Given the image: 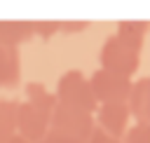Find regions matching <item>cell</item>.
<instances>
[{
    "label": "cell",
    "instance_id": "9c48e42d",
    "mask_svg": "<svg viewBox=\"0 0 150 143\" xmlns=\"http://www.w3.org/2000/svg\"><path fill=\"white\" fill-rule=\"evenodd\" d=\"M21 80V54L19 49H5L0 56V89L16 87Z\"/></svg>",
    "mask_w": 150,
    "mask_h": 143
},
{
    "label": "cell",
    "instance_id": "30bf717a",
    "mask_svg": "<svg viewBox=\"0 0 150 143\" xmlns=\"http://www.w3.org/2000/svg\"><path fill=\"white\" fill-rule=\"evenodd\" d=\"M19 124V101L14 98H0V143H7L16 136Z\"/></svg>",
    "mask_w": 150,
    "mask_h": 143
},
{
    "label": "cell",
    "instance_id": "8992f818",
    "mask_svg": "<svg viewBox=\"0 0 150 143\" xmlns=\"http://www.w3.org/2000/svg\"><path fill=\"white\" fill-rule=\"evenodd\" d=\"M96 117V127L103 129L105 134L115 136V138H124V134L129 131V120H131V113H129V105L127 103H103L98 105V110L94 113Z\"/></svg>",
    "mask_w": 150,
    "mask_h": 143
},
{
    "label": "cell",
    "instance_id": "6da1fadb",
    "mask_svg": "<svg viewBox=\"0 0 150 143\" xmlns=\"http://www.w3.org/2000/svg\"><path fill=\"white\" fill-rule=\"evenodd\" d=\"M141 49H143L141 45H136V42L112 33L101 45V52H98L101 68L120 73L124 77H131L138 70V66H141Z\"/></svg>",
    "mask_w": 150,
    "mask_h": 143
},
{
    "label": "cell",
    "instance_id": "277c9868",
    "mask_svg": "<svg viewBox=\"0 0 150 143\" xmlns=\"http://www.w3.org/2000/svg\"><path fill=\"white\" fill-rule=\"evenodd\" d=\"M89 82H91V89H94L98 105H103V103H127L131 87H134L131 77H124L120 73H112V70H105V68H98L89 77Z\"/></svg>",
    "mask_w": 150,
    "mask_h": 143
},
{
    "label": "cell",
    "instance_id": "2e32d148",
    "mask_svg": "<svg viewBox=\"0 0 150 143\" xmlns=\"http://www.w3.org/2000/svg\"><path fill=\"white\" fill-rule=\"evenodd\" d=\"M89 143H122V141H120V138H115V136H110V134H105L103 129H98V127H96V131L91 134Z\"/></svg>",
    "mask_w": 150,
    "mask_h": 143
},
{
    "label": "cell",
    "instance_id": "7c38bea8",
    "mask_svg": "<svg viewBox=\"0 0 150 143\" xmlns=\"http://www.w3.org/2000/svg\"><path fill=\"white\" fill-rule=\"evenodd\" d=\"M148 33H150V21H136V19H131V21H120L117 23V35H122V38L141 45V47H143Z\"/></svg>",
    "mask_w": 150,
    "mask_h": 143
},
{
    "label": "cell",
    "instance_id": "8fae6325",
    "mask_svg": "<svg viewBox=\"0 0 150 143\" xmlns=\"http://www.w3.org/2000/svg\"><path fill=\"white\" fill-rule=\"evenodd\" d=\"M26 101L33 103L35 108L45 110L49 117L54 115V110H56V105H59L54 91H47V87L40 84V82H28V84H26Z\"/></svg>",
    "mask_w": 150,
    "mask_h": 143
},
{
    "label": "cell",
    "instance_id": "5b68a950",
    "mask_svg": "<svg viewBox=\"0 0 150 143\" xmlns=\"http://www.w3.org/2000/svg\"><path fill=\"white\" fill-rule=\"evenodd\" d=\"M49 124H52V117L35 108L33 103L23 101L19 103V124H16V134L21 138H26L28 143H35L40 138H45L49 134Z\"/></svg>",
    "mask_w": 150,
    "mask_h": 143
},
{
    "label": "cell",
    "instance_id": "ac0fdd59",
    "mask_svg": "<svg viewBox=\"0 0 150 143\" xmlns=\"http://www.w3.org/2000/svg\"><path fill=\"white\" fill-rule=\"evenodd\" d=\"M35 143H59V141H56V136H54V134L49 131V134H47L45 138H40V141H35Z\"/></svg>",
    "mask_w": 150,
    "mask_h": 143
},
{
    "label": "cell",
    "instance_id": "3957f363",
    "mask_svg": "<svg viewBox=\"0 0 150 143\" xmlns=\"http://www.w3.org/2000/svg\"><path fill=\"white\" fill-rule=\"evenodd\" d=\"M49 131L56 134V136H68V138H77V141L89 143L91 134L96 131V117L91 113H84V110H77V108L56 105V110L52 115Z\"/></svg>",
    "mask_w": 150,
    "mask_h": 143
},
{
    "label": "cell",
    "instance_id": "d6986e66",
    "mask_svg": "<svg viewBox=\"0 0 150 143\" xmlns=\"http://www.w3.org/2000/svg\"><path fill=\"white\" fill-rule=\"evenodd\" d=\"M7 143H28V141H26V138H21V136L16 134V136H14V138H9Z\"/></svg>",
    "mask_w": 150,
    "mask_h": 143
},
{
    "label": "cell",
    "instance_id": "5bb4252c",
    "mask_svg": "<svg viewBox=\"0 0 150 143\" xmlns=\"http://www.w3.org/2000/svg\"><path fill=\"white\" fill-rule=\"evenodd\" d=\"M33 33L38 38H42V40H49L52 35L61 33V21H54V19H49V21H33Z\"/></svg>",
    "mask_w": 150,
    "mask_h": 143
},
{
    "label": "cell",
    "instance_id": "9a60e30c",
    "mask_svg": "<svg viewBox=\"0 0 150 143\" xmlns=\"http://www.w3.org/2000/svg\"><path fill=\"white\" fill-rule=\"evenodd\" d=\"M89 28V21L84 19H68V21H61V33H82Z\"/></svg>",
    "mask_w": 150,
    "mask_h": 143
},
{
    "label": "cell",
    "instance_id": "52a82bcc",
    "mask_svg": "<svg viewBox=\"0 0 150 143\" xmlns=\"http://www.w3.org/2000/svg\"><path fill=\"white\" fill-rule=\"evenodd\" d=\"M127 105L136 124H150V77H141L134 82Z\"/></svg>",
    "mask_w": 150,
    "mask_h": 143
},
{
    "label": "cell",
    "instance_id": "4fadbf2b",
    "mask_svg": "<svg viewBox=\"0 0 150 143\" xmlns=\"http://www.w3.org/2000/svg\"><path fill=\"white\" fill-rule=\"evenodd\" d=\"M122 143H150V124H131Z\"/></svg>",
    "mask_w": 150,
    "mask_h": 143
},
{
    "label": "cell",
    "instance_id": "ba28073f",
    "mask_svg": "<svg viewBox=\"0 0 150 143\" xmlns=\"http://www.w3.org/2000/svg\"><path fill=\"white\" fill-rule=\"evenodd\" d=\"M33 33V21H0V45L5 49H19L26 40H30Z\"/></svg>",
    "mask_w": 150,
    "mask_h": 143
},
{
    "label": "cell",
    "instance_id": "ffe728a7",
    "mask_svg": "<svg viewBox=\"0 0 150 143\" xmlns=\"http://www.w3.org/2000/svg\"><path fill=\"white\" fill-rule=\"evenodd\" d=\"M2 54H5V47H2V45H0V56H2Z\"/></svg>",
    "mask_w": 150,
    "mask_h": 143
},
{
    "label": "cell",
    "instance_id": "7a4b0ae2",
    "mask_svg": "<svg viewBox=\"0 0 150 143\" xmlns=\"http://www.w3.org/2000/svg\"><path fill=\"white\" fill-rule=\"evenodd\" d=\"M54 96H56L59 105L77 108V110H84V113H91V115L98 110V101L94 96L91 82L80 70H66L56 82Z\"/></svg>",
    "mask_w": 150,
    "mask_h": 143
},
{
    "label": "cell",
    "instance_id": "e0dca14e",
    "mask_svg": "<svg viewBox=\"0 0 150 143\" xmlns=\"http://www.w3.org/2000/svg\"><path fill=\"white\" fill-rule=\"evenodd\" d=\"M56 136V134H54ZM59 143H87V141H77V138H68V136H56Z\"/></svg>",
    "mask_w": 150,
    "mask_h": 143
}]
</instances>
